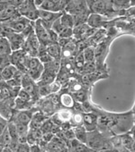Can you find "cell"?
Segmentation results:
<instances>
[{
    "instance_id": "1",
    "label": "cell",
    "mask_w": 135,
    "mask_h": 152,
    "mask_svg": "<svg viewBox=\"0 0 135 152\" xmlns=\"http://www.w3.org/2000/svg\"><path fill=\"white\" fill-rule=\"evenodd\" d=\"M86 145L95 150H99L103 148H113L110 139H108L106 135L99 132L97 129L92 132H88Z\"/></svg>"
},
{
    "instance_id": "2",
    "label": "cell",
    "mask_w": 135,
    "mask_h": 152,
    "mask_svg": "<svg viewBox=\"0 0 135 152\" xmlns=\"http://www.w3.org/2000/svg\"><path fill=\"white\" fill-rule=\"evenodd\" d=\"M33 28H34V33L36 37L38 38L41 45L46 47L47 45L52 42L51 37H50V30L46 29L42 25L40 19H38L37 21L33 23Z\"/></svg>"
},
{
    "instance_id": "3",
    "label": "cell",
    "mask_w": 135,
    "mask_h": 152,
    "mask_svg": "<svg viewBox=\"0 0 135 152\" xmlns=\"http://www.w3.org/2000/svg\"><path fill=\"white\" fill-rule=\"evenodd\" d=\"M62 12H50V11H46V10H42V9H39L38 8V15H39V19L41 20L42 25L48 29L50 30L52 23L60 17Z\"/></svg>"
},
{
    "instance_id": "4",
    "label": "cell",
    "mask_w": 135,
    "mask_h": 152,
    "mask_svg": "<svg viewBox=\"0 0 135 152\" xmlns=\"http://www.w3.org/2000/svg\"><path fill=\"white\" fill-rule=\"evenodd\" d=\"M86 3L91 13L102 15L109 11V6H111L107 0H86Z\"/></svg>"
},
{
    "instance_id": "5",
    "label": "cell",
    "mask_w": 135,
    "mask_h": 152,
    "mask_svg": "<svg viewBox=\"0 0 135 152\" xmlns=\"http://www.w3.org/2000/svg\"><path fill=\"white\" fill-rule=\"evenodd\" d=\"M26 53L23 49H18L16 51H12L10 55V64L16 67L17 70L21 71L22 72L25 73V59H26Z\"/></svg>"
},
{
    "instance_id": "6",
    "label": "cell",
    "mask_w": 135,
    "mask_h": 152,
    "mask_svg": "<svg viewBox=\"0 0 135 152\" xmlns=\"http://www.w3.org/2000/svg\"><path fill=\"white\" fill-rule=\"evenodd\" d=\"M31 22L26 19L25 17L24 16H19L14 20H11V21H7V22H5L3 23H5L7 26H8L14 32H18V33H21L23 31V30L27 26V24H29Z\"/></svg>"
},
{
    "instance_id": "7",
    "label": "cell",
    "mask_w": 135,
    "mask_h": 152,
    "mask_svg": "<svg viewBox=\"0 0 135 152\" xmlns=\"http://www.w3.org/2000/svg\"><path fill=\"white\" fill-rule=\"evenodd\" d=\"M83 126L87 132L97 129V114L96 112L83 113Z\"/></svg>"
},
{
    "instance_id": "8",
    "label": "cell",
    "mask_w": 135,
    "mask_h": 152,
    "mask_svg": "<svg viewBox=\"0 0 135 152\" xmlns=\"http://www.w3.org/2000/svg\"><path fill=\"white\" fill-rule=\"evenodd\" d=\"M10 44L11 49L12 51H16L18 49H21L23 47V44L25 40V39L24 38V36L21 33L18 32H10L9 34L7 35L6 37Z\"/></svg>"
},
{
    "instance_id": "9",
    "label": "cell",
    "mask_w": 135,
    "mask_h": 152,
    "mask_svg": "<svg viewBox=\"0 0 135 152\" xmlns=\"http://www.w3.org/2000/svg\"><path fill=\"white\" fill-rule=\"evenodd\" d=\"M106 23H107V20L105 17V15H98V14H93V13L89 14L88 20H87L88 25L92 29L101 28V27L105 26V24Z\"/></svg>"
},
{
    "instance_id": "10",
    "label": "cell",
    "mask_w": 135,
    "mask_h": 152,
    "mask_svg": "<svg viewBox=\"0 0 135 152\" xmlns=\"http://www.w3.org/2000/svg\"><path fill=\"white\" fill-rule=\"evenodd\" d=\"M59 105L63 108H68V109H72L76 103L73 95L69 91L61 92V94L59 96Z\"/></svg>"
},
{
    "instance_id": "11",
    "label": "cell",
    "mask_w": 135,
    "mask_h": 152,
    "mask_svg": "<svg viewBox=\"0 0 135 152\" xmlns=\"http://www.w3.org/2000/svg\"><path fill=\"white\" fill-rule=\"evenodd\" d=\"M122 148L129 150L130 152H134V134L126 132L120 134Z\"/></svg>"
},
{
    "instance_id": "12",
    "label": "cell",
    "mask_w": 135,
    "mask_h": 152,
    "mask_svg": "<svg viewBox=\"0 0 135 152\" xmlns=\"http://www.w3.org/2000/svg\"><path fill=\"white\" fill-rule=\"evenodd\" d=\"M34 112H33L32 109H28V110H21L18 111L14 122L15 123H21V124H29V123L32 120V116Z\"/></svg>"
},
{
    "instance_id": "13",
    "label": "cell",
    "mask_w": 135,
    "mask_h": 152,
    "mask_svg": "<svg viewBox=\"0 0 135 152\" xmlns=\"http://www.w3.org/2000/svg\"><path fill=\"white\" fill-rule=\"evenodd\" d=\"M46 51L53 59H61V47L58 44V42H51L47 45Z\"/></svg>"
},
{
    "instance_id": "14",
    "label": "cell",
    "mask_w": 135,
    "mask_h": 152,
    "mask_svg": "<svg viewBox=\"0 0 135 152\" xmlns=\"http://www.w3.org/2000/svg\"><path fill=\"white\" fill-rule=\"evenodd\" d=\"M16 71H17L16 67L11 64L7 65L6 67H4L1 70V79H2V81L7 82V81H10L11 79H13Z\"/></svg>"
},
{
    "instance_id": "15",
    "label": "cell",
    "mask_w": 135,
    "mask_h": 152,
    "mask_svg": "<svg viewBox=\"0 0 135 152\" xmlns=\"http://www.w3.org/2000/svg\"><path fill=\"white\" fill-rule=\"evenodd\" d=\"M39 9L50 11V12H61V6L60 4L55 3L51 0H44V2L42 4V6L39 7Z\"/></svg>"
},
{
    "instance_id": "16",
    "label": "cell",
    "mask_w": 135,
    "mask_h": 152,
    "mask_svg": "<svg viewBox=\"0 0 135 152\" xmlns=\"http://www.w3.org/2000/svg\"><path fill=\"white\" fill-rule=\"evenodd\" d=\"M60 23L67 28H72L74 29V18L73 15L67 13V12H62L60 17L59 18Z\"/></svg>"
},
{
    "instance_id": "17",
    "label": "cell",
    "mask_w": 135,
    "mask_h": 152,
    "mask_svg": "<svg viewBox=\"0 0 135 152\" xmlns=\"http://www.w3.org/2000/svg\"><path fill=\"white\" fill-rule=\"evenodd\" d=\"M73 131H74L75 138H76L79 142L86 144L88 132H87V131H86V129L84 128L83 124H82V125H79V126L73 127Z\"/></svg>"
},
{
    "instance_id": "18",
    "label": "cell",
    "mask_w": 135,
    "mask_h": 152,
    "mask_svg": "<svg viewBox=\"0 0 135 152\" xmlns=\"http://www.w3.org/2000/svg\"><path fill=\"white\" fill-rule=\"evenodd\" d=\"M58 116V118L63 123V122H70L71 115L73 114V110L72 109H68V108H61L58 111H56L55 113Z\"/></svg>"
},
{
    "instance_id": "19",
    "label": "cell",
    "mask_w": 135,
    "mask_h": 152,
    "mask_svg": "<svg viewBox=\"0 0 135 152\" xmlns=\"http://www.w3.org/2000/svg\"><path fill=\"white\" fill-rule=\"evenodd\" d=\"M11 53L12 49L7 39L5 37H0V55L10 56Z\"/></svg>"
},
{
    "instance_id": "20",
    "label": "cell",
    "mask_w": 135,
    "mask_h": 152,
    "mask_svg": "<svg viewBox=\"0 0 135 152\" xmlns=\"http://www.w3.org/2000/svg\"><path fill=\"white\" fill-rule=\"evenodd\" d=\"M14 102H15V107L18 111L31 109L32 105H33L32 100L31 101H26V100H23V99H21L19 98H16Z\"/></svg>"
},
{
    "instance_id": "21",
    "label": "cell",
    "mask_w": 135,
    "mask_h": 152,
    "mask_svg": "<svg viewBox=\"0 0 135 152\" xmlns=\"http://www.w3.org/2000/svg\"><path fill=\"white\" fill-rule=\"evenodd\" d=\"M85 59H84V56H83V53L82 51H80L76 56H75V59H74V62H73V64H74V69L75 71L77 70L78 72H81L84 65H85Z\"/></svg>"
},
{
    "instance_id": "22",
    "label": "cell",
    "mask_w": 135,
    "mask_h": 152,
    "mask_svg": "<svg viewBox=\"0 0 135 152\" xmlns=\"http://www.w3.org/2000/svg\"><path fill=\"white\" fill-rule=\"evenodd\" d=\"M70 123L72 127L79 126L83 124V113L82 112H74L71 115Z\"/></svg>"
},
{
    "instance_id": "23",
    "label": "cell",
    "mask_w": 135,
    "mask_h": 152,
    "mask_svg": "<svg viewBox=\"0 0 135 152\" xmlns=\"http://www.w3.org/2000/svg\"><path fill=\"white\" fill-rule=\"evenodd\" d=\"M83 56L85 59V63L95 62V48L92 47H87L82 50Z\"/></svg>"
},
{
    "instance_id": "24",
    "label": "cell",
    "mask_w": 135,
    "mask_h": 152,
    "mask_svg": "<svg viewBox=\"0 0 135 152\" xmlns=\"http://www.w3.org/2000/svg\"><path fill=\"white\" fill-rule=\"evenodd\" d=\"M11 141H12V138H11L7 129L6 128L5 131L0 134V146L3 148H7L10 144Z\"/></svg>"
},
{
    "instance_id": "25",
    "label": "cell",
    "mask_w": 135,
    "mask_h": 152,
    "mask_svg": "<svg viewBox=\"0 0 135 152\" xmlns=\"http://www.w3.org/2000/svg\"><path fill=\"white\" fill-rule=\"evenodd\" d=\"M15 124H16V126L18 137H19V136L27 135L28 131H29V126H28V124H21V123H15Z\"/></svg>"
},
{
    "instance_id": "26",
    "label": "cell",
    "mask_w": 135,
    "mask_h": 152,
    "mask_svg": "<svg viewBox=\"0 0 135 152\" xmlns=\"http://www.w3.org/2000/svg\"><path fill=\"white\" fill-rule=\"evenodd\" d=\"M17 98H19V99H23V100H26V101H31V100H33L32 96L30 95V93H28L26 91L23 90L22 88L20 89V91H19V92H18V94H17Z\"/></svg>"
},
{
    "instance_id": "27",
    "label": "cell",
    "mask_w": 135,
    "mask_h": 152,
    "mask_svg": "<svg viewBox=\"0 0 135 152\" xmlns=\"http://www.w3.org/2000/svg\"><path fill=\"white\" fill-rule=\"evenodd\" d=\"M8 64H10V56L0 55V69L2 70Z\"/></svg>"
},
{
    "instance_id": "28",
    "label": "cell",
    "mask_w": 135,
    "mask_h": 152,
    "mask_svg": "<svg viewBox=\"0 0 135 152\" xmlns=\"http://www.w3.org/2000/svg\"><path fill=\"white\" fill-rule=\"evenodd\" d=\"M15 152H31L30 145L28 143H22V144L18 143Z\"/></svg>"
},
{
    "instance_id": "29",
    "label": "cell",
    "mask_w": 135,
    "mask_h": 152,
    "mask_svg": "<svg viewBox=\"0 0 135 152\" xmlns=\"http://www.w3.org/2000/svg\"><path fill=\"white\" fill-rule=\"evenodd\" d=\"M7 123L8 122L6 119H4L3 117H0V134H1L7 128Z\"/></svg>"
},
{
    "instance_id": "30",
    "label": "cell",
    "mask_w": 135,
    "mask_h": 152,
    "mask_svg": "<svg viewBox=\"0 0 135 152\" xmlns=\"http://www.w3.org/2000/svg\"><path fill=\"white\" fill-rule=\"evenodd\" d=\"M8 6H10V3L7 2V1H2V0H0V13L2 11H4Z\"/></svg>"
},
{
    "instance_id": "31",
    "label": "cell",
    "mask_w": 135,
    "mask_h": 152,
    "mask_svg": "<svg viewBox=\"0 0 135 152\" xmlns=\"http://www.w3.org/2000/svg\"><path fill=\"white\" fill-rule=\"evenodd\" d=\"M43 2H44V0H33V4L37 8H39Z\"/></svg>"
},
{
    "instance_id": "32",
    "label": "cell",
    "mask_w": 135,
    "mask_h": 152,
    "mask_svg": "<svg viewBox=\"0 0 135 152\" xmlns=\"http://www.w3.org/2000/svg\"><path fill=\"white\" fill-rule=\"evenodd\" d=\"M51 1H53L55 3H58V4H60V0H51Z\"/></svg>"
},
{
    "instance_id": "33",
    "label": "cell",
    "mask_w": 135,
    "mask_h": 152,
    "mask_svg": "<svg viewBox=\"0 0 135 152\" xmlns=\"http://www.w3.org/2000/svg\"><path fill=\"white\" fill-rule=\"evenodd\" d=\"M2 81V79H1V69H0V82Z\"/></svg>"
},
{
    "instance_id": "34",
    "label": "cell",
    "mask_w": 135,
    "mask_h": 152,
    "mask_svg": "<svg viewBox=\"0 0 135 152\" xmlns=\"http://www.w3.org/2000/svg\"><path fill=\"white\" fill-rule=\"evenodd\" d=\"M0 117H1V116H0Z\"/></svg>"
}]
</instances>
